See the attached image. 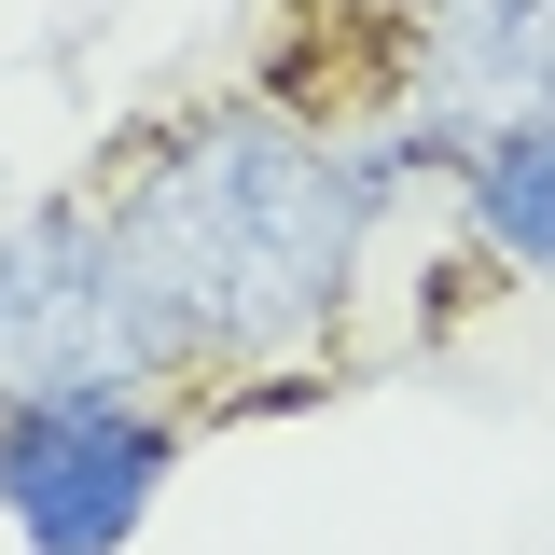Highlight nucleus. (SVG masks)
Wrapping results in <instances>:
<instances>
[{"mask_svg":"<svg viewBox=\"0 0 555 555\" xmlns=\"http://www.w3.org/2000/svg\"><path fill=\"white\" fill-rule=\"evenodd\" d=\"M375 208L347 181L334 139H306L292 112H208L126 181V208L98 222L126 334L153 375L195 361H292L347 306Z\"/></svg>","mask_w":555,"mask_h":555,"instance_id":"f257e3e1","label":"nucleus"},{"mask_svg":"<svg viewBox=\"0 0 555 555\" xmlns=\"http://www.w3.org/2000/svg\"><path fill=\"white\" fill-rule=\"evenodd\" d=\"M167 459H181V416H153L139 389L0 403V514H14L28 555H126Z\"/></svg>","mask_w":555,"mask_h":555,"instance_id":"f03ea898","label":"nucleus"},{"mask_svg":"<svg viewBox=\"0 0 555 555\" xmlns=\"http://www.w3.org/2000/svg\"><path fill=\"white\" fill-rule=\"evenodd\" d=\"M83 389H153L126 334V292L83 208L0 222V403H83Z\"/></svg>","mask_w":555,"mask_h":555,"instance_id":"7ed1b4c3","label":"nucleus"},{"mask_svg":"<svg viewBox=\"0 0 555 555\" xmlns=\"http://www.w3.org/2000/svg\"><path fill=\"white\" fill-rule=\"evenodd\" d=\"M459 195H473V236L500 264L555 278V126H500L459 153Z\"/></svg>","mask_w":555,"mask_h":555,"instance_id":"20e7f679","label":"nucleus"},{"mask_svg":"<svg viewBox=\"0 0 555 555\" xmlns=\"http://www.w3.org/2000/svg\"><path fill=\"white\" fill-rule=\"evenodd\" d=\"M444 14H459V0H444Z\"/></svg>","mask_w":555,"mask_h":555,"instance_id":"39448f33","label":"nucleus"}]
</instances>
